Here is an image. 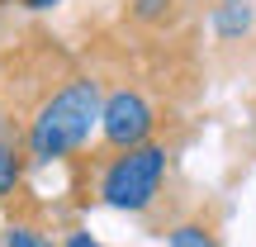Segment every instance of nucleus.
<instances>
[{
    "label": "nucleus",
    "mask_w": 256,
    "mask_h": 247,
    "mask_svg": "<svg viewBox=\"0 0 256 247\" xmlns=\"http://www.w3.org/2000/svg\"><path fill=\"white\" fill-rule=\"evenodd\" d=\"M209 19H214V34H218V43H238V38L252 29L256 5H252V0H218Z\"/></svg>",
    "instance_id": "6"
},
{
    "label": "nucleus",
    "mask_w": 256,
    "mask_h": 247,
    "mask_svg": "<svg viewBox=\"0 0 256 247\" xmlns=\"http://www.w3.org/2000/svg\"><path fill=\"white\" fill-rule=\"evenodd\" d=\"M19 181H24V152L10 138H0V204L19 190Z\"/></svg>",
    "instance_id": "7"
},
{
    "label": "nucleus",
    "mask_w": 256,
    "mask_h": 247,
    "mask_svg": "<svg viewBox=\"0 0 256 247\" xmlns=\"http://www.w3.org/2000/svg\"><path fill=\"white\" fill-rule=\"evenodd\" d=\"M104 105H100V147L124 152V147L156 143L162 128V110L138 81H100Z\"/></svg>",
    "instance_id": "3"
},
{
    "label": "nucleus",
    "mask_w": 256,
    "mask_h": 247,
    "mask_svg": "<svg viewBox=\"0 0 256 247\" xmlns=\"http://www.w3.org/2000/svg\"><path fill=\"white\" fill-rule=\"evenodd\" d=\"M166 247H223V233H218L214 219L190 214V219H176L166 228Z\"/></svg>",
    "instance_id": "5"
},
{
    "label": "nucleus",
    "mask_w": 256,
    "mask_h": 247,
    "mask_svg": "<svg viewBox=\"0 0 256 247\" xmlns=\"http://www.w3.org/2000/svg\"><path fill=\"white\" fill-rule=\"evenodd\" d=\"M0 5H24V10H52V5H62V0H0Z\"/></svg>",
    "instance_id": "10"
},
{
    "label": "nucleus",
    "mask_w": 256,
    "mask_h": 247,
    "mask_svg": "<svg viewBox=\"0 0 256 247\" xmlns=\"http://www.w3.org/2000/svg\"><path fill=\"white\" fill-rule=\"evenodd\" d=\"M100 105L104 91L95 81V72L86 67L66 91H57L34 119L24 124V133L14 138V147L24 152V162L48 166V162H72L90 147V133L100 128Z\"/></svg>",
    "instance_id": "2"
},
{
    "label": "nucleus",
    "mask_w": 256,
    "mask_h": 247,
    "mask_svg": "<svg viewBox=\"0 0 256 247\" xmlns=\"http://www.w3.org/2000/svg\"><path fill=\"white\" fill-rule=\"evenodd\" d=\"M190 0H119L124 29H133L138 38H166L185 24Z\"/></svg>",
    "instance_id": "4"
},
{
    "label": "nucleus",
    "mask_w": 256,
    "mask_h": 247,
    "mask_svg": "<svg viewBox=\"0 0 256 247\" xmlns=\"http://www.w3.org/2000/svg\"><path fill=\"white\" fill-rule=\"evenodd\" d=\"M66 247H100V242H95L86 228H72V233H66Z\"/></svg>",
    "instance_id": "9"
},
{
    "label": "nucleus",
    "mask_w": 256,
    "mask_h": 247,
    "mask_svg": "<svg viewBox=\"0 0 256 247\" xmlns=\"http://www.w3.org/2000/svg\"><path fill=\"white\" fill-rule=\"evenodd\" d=\"M5 247H57V242H52V233H43L38 223L14 219V223L5 228Z\"/></svg>",
    "instance_id": "8"
},
{
    "label": "nucleus",
    "mask_w": 256,
    "mask_h": 247,
    "mask_svg": "<svg viewBox=\"0 0 256 247\" xmlns=\"http://www.w3.org/2000/svg\"><path fill=\"white\" fill-rule=\"evenodd\" d=\"M76 171H86V181H76L81 204H110L124 214H147L162 200V185L171 176V147L156 138L142 147H124V152H81L72 157Z\"/></svg>",
    "instance_id": "1"
}]
</instances>
